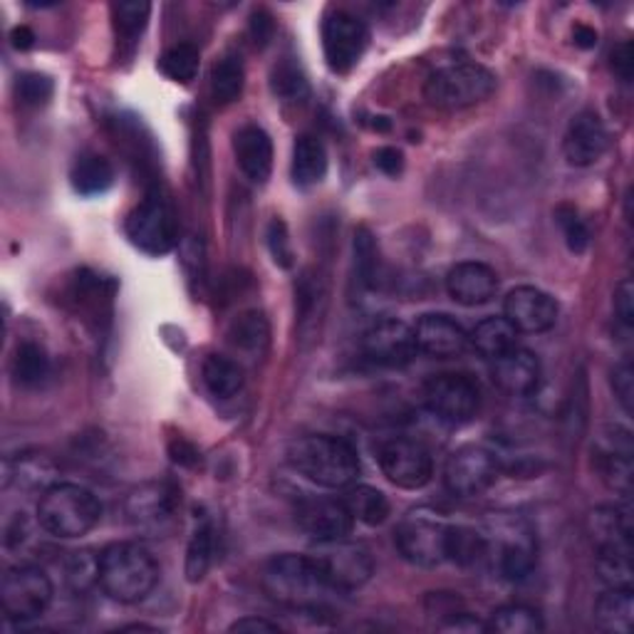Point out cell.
I'll return each mask as SVG.
<instances>
[{
  "instance_id": "cell-1",
  "label": "cell",
  "mask_w": 634,
  "mask_h": 634,
  "mask_svg": "<svg viewBox=\"0 0 634 634\" xmlns=\"http://www.w3.org/2000/svg\"><path fill=\"white\" fill-rule=\"evenodd\" d=\"M260 585L278 605L303 612H320L330 592H335L313 556H293V552L268 560Z\"/></svg>"
},
{
  "instance_id": "cell-2",
  "label": "cell",
  "mask_w": 634,
  "mask_h": 634,
  "mask_svg": "<svg viewBox=\"0 0 634 634\" xmlns=\"http://www.w3.org/2000/svg\"><path fill=\"white\" fill-rule=\"evenodd\" d=\"M159 582V562L139 542H112L99 552V588L122 605L152 595Z\"/></svg>"
},
{
  "instance_id": "cell-3",
  "label": "cell",
  "mask_w": 634,
  "mask_h": 634,
  "mask_svg": "<svg viewBox=\"0 0 634 634\" xmlns=\"http://www.w3.org/2000/svg\"><path fill=\"white\" fill-rule=\"evenodd\" d=\"M288 464L322 488H347L359 476V456L350 441L310 434L290 444Z\"/></svg>"
},
{
  "instance_id": "cell-4",
  "label": "cell",
  "mask_w": 634,
  "mask_h": 634,
  "mask_svg": "<svg viewBox=\"0 0 634 634\" xmlns=\"http://www.w3.org/2000/svg\"><path fill=\"white\" fill-rule=\"evenodd\" d=\"M103 520V503L77 483H53L37 503V523L45 533L63 540L83 538Z\"/></svg>"
},
{
  "instance_id": "cell-5",
  "label": "cell",
  "mask_w": 634,
  "mask_h": 634,
  "mask_svg": "<svg viewBox=\"0 0 634 634\" xmlns=\"http://www.w3.org/2000/svg\"><path fill=\"white\" fill-rule=\"evenodd\" d=\"M496 89V75L488 67L476 63H456L439 67L431 73L425 85V97L431 107L444 112H459V109L486 103Z\"/></svg>"
},
{
  "instance_id": "cell-6",
  "label": "cell",
  "mask_w": 634,
  "mask_h": 634,
  "mask_svg": "<svg viewBox=\"0 0 634 634\" xmlns=\"http://www.w3.org/2000/svg\"><path fill=\"white\" fill-rule=\"evenodd\" d=\"M483 538H486V560H493L501 578L520 582L536 568L538 540L526 520L516 516L491 520Z\"/></svg>"
},
{
  "instance_id": "cell-7",
  "label": "cell",
  "mask_w": 634,
  "mask_h": 634,
  "mask_svg": "<svg viewBox=\"0 0 634 634\" xmlns=\"http://www.w3.org/2000/svg\"><path fill=\"white\" fill-rule=\"evenodd\" d=\"M449 523L431 508L409 511L397 526L395 540L401 558L417 568H437L447 560Z\"/></svg>"
},
{
  "instance_id": "cell-8",
  "label": "cell",
  "mask_w": 634,
  "mask_h": 634,
  "mask_svg": "<svg viewBox=\"0 0 634 634\" xmlns=\"http://www.w3.org/2000/svg\"><path fill=\"white\" fill-rule=\"evenodd\" d=\"M0 602H3L8 620H37L45 615L50 602H53V582H50L45 570L35 566H15L0 582Z\"/></svg>"
},
{
  "instance_id": "cell-9",
  "label": "cell",
  "mask_w": 634,
  "mask_h": 634,
  "mask_svg": "<svg viewBox=\"0 0 634 634\" xmlns=\"http://www.w3.org/2000/svg\"><path fill=\"white\" fill-rule=\"evenodd\" d=\"M127 236L149 256H166L179 240L176 214L166 198L149 194L132 214L127 216Z\"/></svg>"
},
{
  "instance_id": "cell-10",
  "label": "cell",
  "mask_w": 634,
  "mask_h": 634,
  "mask_svg": "<svg viewBox=\"0 0 634 634\" xmlns=\"http://www.w3.org/2000/svg\"><path fill=\"white\" fill-rule=\"evenodd\" d=\"M179 503L181 496L176 486L166 481H152L129 493L125 501V516L135 530L159 538L174 526Z\"/></svg>"
},
{
  "instance_id": "cell-11",
  "label": "cell",
  "mask_w": 634,
  "mask_h": 634,
  "mask_svg": "<svg viewBox=\"0 0 634 634\" xmlns=\"http://www.w3.org/2000/svg\"><path fill=\"white\" fill-rule=\"evenodd\" d=\"M313 558L335 592H355L362 585H367L372 572H375L372 552L362 542H350L347 538L318 542V552Z\"/></svg>"
},
{
  "instance_id": "cell-12",
  "label": "cell",
  "mask_w": 634,
  "mask_h": 634,
  "mask_svg": "<svg viewBox=\"0 0 634 634\" xmlns=\"http://www.w3.org/2000/svg\"><path fill=\"white\" fill-rule=\"evenodd\" d=\"M425 405L447 425H466L479 415L481 389L469 375H434L425 385Z\"/></svg>"
},
{
  "instance_id": "cell-13",
  "label": "cell",
  "mask_w": 634,
  "mask_h": 634,
  "mask_svg": "<svg viewBox=\"0 0 634 634\" xmlns=\"http://www.w3.org/2000/svg\"><path fill=\"white\" fill-rule=\"evenodd\" d=\"M498 459L483 447H461L444 466V486L456 498H476L498 479Z\"/></svg>"
},
{
  "instance_id": "cell-14",
  "label": "cell",
  "mask_w": 634,
  "mask_h": 634,
  "mask_svg": "<svg viewBox=\"0 0 634 634\" xmlns=\"http://www.w3.org/2000/svg\"><path fill=\"white\" fill-rule=\"evenodd\" d=\"M379 469L399 488H425L434 476L431 451L415 439H389L379 449Z\"/></svg>"
},
{
  "instance_id": "cell-15",
  "label": "cell",
  "mask_w": 634,
  "mask_h": 634,
  "mask_svg": "<svg viewBox=\"0 0 634 634\" xmlns=\"http://www.w3.org/2000/svg\"><path fill=\"white\" fill-rule=\"evenodd\" d=\"M369 45V30L347 10H332L322 23V50L330 69L347 73L359 63Z\"/></svg>"
},
{
  "instance_id": "cell-16",
  "label": "cell",
  "mask_w": 634,
  "mask_h": 634,
  "mask_svg": "<svg viewBox=\"0 0 634 634\" xmlns=\"http://www.w3.org/2000/svg\"><path fill=\"white\" fill-rule=\"evenodd\" d=\"M417 352L415 330L401 320H379L362 335V355L377 367H407Z\"/></svg>"
},
{
  "instance_id": "cell-17",
  "label": "cell",
  "mask_w": 634,
  "mask_h": 634,
  "mask_svg": "<svg viewBox=\"0 0 634 634\" xmlns=\"http://www.w3.org/2000/svg\"><path fill=\"white\" fill-rule=\"evenodd\" d=\"M595 461L600 479L620 496L632 493V434L622 427H605L595 441Z\"/></svg>"
},
{
  "instance_id": "cell-18",
  "label": "cell",
  "mask_w": 634,
  "mask_h": 634,
  "mask_svg": "<svg viewBox=\"0 0 634 634\" xmlns=\"http://www.w3.org/2000/svg\"><path fill=\"white\" fill-rule=\"evenodd\" d=\"M503 318H506L518 332L526 335H536V332H546L558 320V303L556 298L548 295L546 290L520 286L513 288L503 303Z\"/></svg>"
},
{
  "instance_id": "cell-19",
  "label": "cell",
  "mask_w": 634,
  "mask_h": 634,
  "mask_svg": "<svg viewBox=\"0 0 634 634\" xmlns=\"http://www.w3.org/2000/svg\"><path fill=\"white\" fill-rule=\"evenodd\" d=\"M295 518L305 536L315 542L345 540L355 528V518L345 501L337 498H308L298 506Z\"/></svg>"
},
{
  "instance_id": "cell-20",
  "label": "cell",
  "mask_w": 634,
  "mask_h": 634,
  "mask_svg": "<svg viewBox=\"0 0 634 634\" xmlns=\"http://www.w3.org/2000/svg\"><path fill=\"white\" fill-rule=\"evenodd\" d=\"M610 147V135L602 119L595 112H580L570 119L562 137V154L570 166L588 169L605 157Z\"/></svg>"
},
{
  "instance_id": "cell-21",
  "label": "cell",
  "mask_w": 634,
  "mask_h": 634,
  "mask_svg": "<svg viewBox=\"0 0 634 634\" xmlns=\"http://www.w3.org/2000/svg\"><path fill=\"white\" fill-rule=\"evenodd\" d=\"M447 293L464 308H479L491 303L498 293V273L486 264L466 260L449 270Z\"/></svg>"
},
{
  "instance_id": "cell-22",
  "label": "cell",
  "mask_w": 634,
  "mask_h": 634,
  "mask_svg": "<svg viewBox=\"0 0 634 634\" xmlns=\"http://www.w3.org/2000/svg\"><path fill=\"white\" fill-rule=\"evenodd\" d=\"M411 330H415L419 352H425V355L429 357H439V359L459 357L461 352L469 347L466 330L449 315H441V313L421 315L417 320V325Z\"/></svg>"
},
{
  "instance_id": "cell-23",
  "label": "cell",
  "mask_w": 634,
  "mask_h": 634,
  "mask_svg": "<svg viewBox=\"0 0 634 634\" xmlns=\"http://www.w3.org/2000/svg\"><path fill=\"white\" fill-rule=\"evenodd\" d=\"M491 377L511 397H528L540 385V362L530 350L513 347L493 359Z\"/></svg>"
},
{
  "instance_id": "cell-24",
  "label": "cell",
  "mask_w": 634,
  "mask_h": 634,
  "mask_svg": "<svg viewBox=\"0 0 634 634\" xmlns=\"http://www.w3.org/2000/svg\"><path fill=\"white\" fill-rule=\"evenodd\" d=\"M234 152L246 179L254 184H266L270 171H273V142H270L266 129L256 125L238 129L234 137Z\"/></svg>"
},
{
  "instance_id": "cell-25",
  "label": "cell",
  "mask_w": 634,
  "mask_h": 634,
  "mask_svg": "<svg viewBox=\"0 0 634 634\" xmlns=\"http://www.w3.org/2000/svg\"><path fill=\"white\" fill-rule=\"evenodd\" d=\"M588 533L595 548H632V516L627 508L600 506L590 513Z\"/></svg>"
},
{
  "instance_id": "cell-26",
  "label": "cell",
  "mask_w": 634,
  "mask_h": 634,
  "mask_svg": "<svg viewBox=\"0 0 634 634\" xmlns=\"http://www.w3.org/2000/svg\"><path fill=\"white\" fill-rule=\"evenodd\" d=\"M518 335L520 332L511 325V322L498 315V318H486L481 320L479 325L471 332L469 342L474 345L481 357L486 359H496L501 355H506L508 350L518 347Z\"/></svg>"
},
{
  "instance_id": "cell-27",
  "label": "cell",
  "mask_w": 634,
  "mask_h": 634,
  "mask_svg": "<svg viewBox=\"0 0 634 634\" xmlns=\"http://www.w3.org/2000/svg\"><path fill=\"white\" fill-rule=\"evenodd\" d=\"M595 620L605 632L630 634L634 627L632 588H610L595 602Z\"/></svg>"
},
{
  "instance_id": "cell-28",
  "label": "cell",
  "mask_w": 634,
  "mask_h": 634,
  "mask_svg": "<svg viewBox=\"0 0 634 634\" xmlns=\"http://www.w3.org/2000/svg\"><path fill=\"white\" fill-rule=\"evenodd\" d=\"M327 174V152L320 139L303 135L293 147V181L300 189L320 184Z\"/></svg>"
},
{
  "instance_id": "cell-29",
  "label": "cell",
  "mask_w": 634,
  "mask_h": 634,
  "mask_svg": "<svg viewBox=\"0 0 634 634\" xmlns=\"http://www.w3.org/2000/svg\"><path fill=\"white\" fill-rule=\"evenodd\" d=\"M201 379L216 399H230L244 389V369L226 355H208L201 365Z\"/></svg>"
},
{
  "instance_id": "cell-30",
  "label": "cell",
  "mask_w": 634,
  "mask_h": 634,
  "mask_svg": "<svg viewBox=\"0 0 634 634\" xmlns=\"http://www.w3.org/2000/svg\"><path fill=\"white\" fill-rule=\"evenodd\" d=\"M226 337L236 352H244V355H260V352L268 347L270 340L268 320L264 313H258V310H246V313H240L234 322H230Z\"/></svg>"
},
{
  "instance_id": "cell-31",
  "label": "cell",
  "mask_w": 634,
  "mask_h": 634,
  "mask_svg": "<svg viewBox=\"0 0 634 634\" xmlns=\"http://www.w3.org/2000/svg\"><path fill=\"white\" fill-rule=\"evenodd\" d=\"M69 181L79 196H99L115 184V169L105 157L83 154L73 164Z\"/></svg>"
},
{
  "instance_id": "cell-32",
  "label": "cell",
  "mask_w": 634,
  "mask_h": 634,
  "mask_svg": "<svg viewBox=\"0 0 634 634\" xmlns=\"http://www.w3.org/2000/svg\"><path fill=\"white\" fill-rule=\"evenodd\" d=\"M6 466H8L6 481H15L18 486H23L28 491L37 488L47 491L55 483L53 479L57 474L53 459L47 454H23L18 461H13V464L8 461Z\"/></svg>"
},
{
  "instance_id": "cell-33",
  "label": "cell",
  "mask_w": 634,
  "mask_h": 634,
  "mask_svg": "<svg viewBox=\"0 0 634 634\" xmlns=\"http://www.w3.org/2000/svg\"><path fill=\"white\" fill-rule=\"evenodd\" d=\"M342 501L350 508L352 518L365 523V526H382L389 516V501L375 486H347Z\"/></svg>"
},
{
  "instance_id": "cell-34",
  "label": "cell",
  "mask_w": 634,
  "mask_h": 634,
  "mask_svg": "<svg viewBox=\"0 0 634 634\" xmlns=\"http://www.w3.org/2000/svg\"><path fill=\"white\" fill-rule=\"evenodd\" d=\"M447 560L464 568L486 560V538H483V530L469 526H449Z\"/></svg>"
},
{
  "instance_id": "cell-35",
  "label": "cell",
  "mask_w": 634,
  "mask_h": 634,
  "mask_svg": "<svg viewBox=\"0 0 634 634\" xmlns=\"http://www.w3.org/2000/svg\"><path fill=\"white\" fill-rule=\"evenodd\" d=\"M244 63H240L238 57H221L218 63L211 67V95H214L218 105L236 103L240 93H244Z\"/></svg>"
},
{
  "instance_id": "cell-36",
  "label": "cell",
  "mask_w": 634,
  "mask_h": 634,
  "mask_svg": "<svg viewBox=\"0 0 634 634\" xmlns=\"http://www.w3.org/2000/svg\"><path fill=\"white\" fill-rule=\"evenodd\" d=\"M486 625L488 632L498 634H540L546 630L538 610H533L528 605H516V602H513V605L498 608Z\"/></svg>"
},
{
  "instance_id": "cell-37",
  "label": "cell",
  "mask_w": 634,
  "mask_h": 634,
  "mask_svg": "<svg viewBox=\"0 0 634 634\" xmlns=\"http://www.w3.org/2000/svg\"><path fill=\"white\" fill-rule=\"evenodd\" d=\"M13 377L23 387H40L50 377V357L37 342H23L15 350Z\"/></svg>"
},
{
  "instance_id": "cell-38",
  "label": "cell",
  "mask_w": 634,
  "mask_h": 634,
  "mask_svg": "<svg viewBox=\"0 0 634 634\" xmlns=\"http://www.w3.org/2000/svg\"><path fill=\"white\" fill-rule=\"evenodd\" d=\"M214 562V526L208 520L201 523L194 530L186 548V578L189 582L204 580V576Z\"/></svg>"
},
{
  "instance_id": "cell-39",
  "label": "cell",
  "mask_w": 634,
  "mask_h": 634,
  "mask_svg": "<svg viewBox=\"0 0 634 634\" xmlns=\"http://www.w3.org/2000/svg\"><path fill=\"white\" fill-rule=\"evenodd\" d=\"M198 65H201L198 50L189 43L169 47L159 60V69L164 73V77H169L171 83H179V85H189L191 79H196Z\"/></svg>"
},
{
  "instance_id": "cell-40",
  "label": "cell",
  "mask_w": 634,
  "mask_h": 634,
  "mask_svg": "<svg viewBox=\"0 0 634 634\" xmlns=\"http://www.w3.org/2000/svg\"><path fill=\"white\" fill-rule=\"evenodd\" d=\"M595 566L608 588H632V548H600Z\"/></svg>"
},
{
  "instance_id": "cell-41",
  "label": "cell",
  "mask_w": 634,
  "mask_h": 634,
  "mask_svg": "<svg viewBox=\"0 0 634 634\" xmlns=\"http://www.w3.org/2000/svg\"><path fill=\"white\" fill-rule=\"evenodd\" d=\"M65 580L75 592L99 585V556H93L89 550L73 552L65 566Z\"/></svg>"
},
{
  "instance_id": "cell-42",
  "label": "cell",
  "mask_w": 634,
  "mask_h": 634,
  "mask_svg": "<svg viewBox=\"0 0 634 634\" xmlns=\"http://www.w3.org/2000/svg\"><path fill=\"white\" fill-rule=\"evenodd\" d=\"M273 93L276 97L283 99V103H305L308 95H310V87H308V79L305 75L300 73V69L293 63H283L276 67L273 73Z\"/></svg>"
},
{
  "instance_id": "cell-43",
  "label": "cell",
  "mask_w": 634,
  "mask_h": 634,
  "mask_svg": "<svg viewBox=\"0 0 634 634\" xmlns=\"http://www.w3.org/2000/svg\"><path fill=\"white\" fill-rule=\"evenodd\" d=\"M112 10L117 33L125 37L142 35V30L149 23V15H152V6L144 3V0H127V3H117Z\"/></svg>"
},
{
  "instance_id": "cell-44",
  "label": "cell",
  "mask_w": 634,
  "mask_h": 634,
  "mask_svg": "<svg viewBox=\"0 0 634 634\" xmlns=\"http://www.w3.org/2000/svg\"><path fill=\"white\" fill-rule=\"evenodd\" d=\"M53 93H55L53 79L45 75H23L18 79V97H20V103L28 107L47 105Z\"/></svg>"
},
{
  "instance_id": "cell-45",
  "label": "cell",
  "mask_w": 634,
  "mask_h": 634,
  "mask_svg": "<svg viewBox=\"0 0 634 634\" xmlns=\"http://www.w3.org/2000/svg\"><path fill=\"white\" fill-rule=\"evenodd\" d=\"M558 221L562 226V234H566L568 248L572 250V254H582V250H585L590 244V230L585 226V221H582L576 214V208H570V206H562L558 211Z\"/></svg>"
},
{
  "instance_id": "cell-46",
  "label": "cell",
  "mask_w": 634,
  "mask_h": 634,
  "mask_svg": "<svg viewBox=\"0 0 634 634\" xmlns=\"http://www.w3.org/2000/svg\"><path fill=\"white\" fill-rule=\"evenodd\" d=\"M355 256L362 280L372 286L375 283V270H377V246L365 228H359L355 236Z\"/></svg>"
},
{
  "instance_id": "cell-47",
  "label": "cell",
  "mask_w": 634,
  "mask_h": 634,
  "mask_svg": "<svg viewBox=\"0 0 634 634\" xmlns=\"http://www.w3.org/2000/svg\"><path fill=\"white\" fill-rule=\"evenodd\" d=\"M612 389H615V397L622 405V409L632 415L634 411V369L630 362H622L612 372Z\"/></svg>"
},
{
  "instance_id": "cell-48",
  "label": "cell",
  "mask_w": 634,
  "mask_h": 634,
  "mask_svg": "<svg viewBox=\"0 0 634 634\" xmlns=\"http://www.w3.org/2000/svg\"><path fill=\"white\" fill-rule=\"evenodd\" d=\"M615 315L625 327L634 325V286L632 280H622L615 288Z\"/></svg>"
},
{
  "instance_id": "cell-49",
  "label": "cell",
  "mask_w": 634,
  "mask_h": 634,
  "mask_svg": "<svg viewBox=\"0 0 634 634\" xmlns=\"http://www.w3.org/2000/svg\"><path fill=\"white\" fill-rule=\"evenodd\" d=\"M270 248H273L276 264H280L283 268H288L290 264H293V260H290V258H293V250H290L283 221H273V224H270Z\"/></svg>"
},
{
  "instance_id": "cell-50",
  "label": "cell",
  "mask_w": 634,
  "mask_h": 634,
  "mask_svg": "<svg viewBox=\"0 0 634 634\" xmlns=\"http://www.w3.org/2000/svg\"><path fill=\"white\" fill-rule=\"evenodd\" d=\"M375 164L379 171H385L387 176H397L405 169V157L395 147H382L375 152Z\"/></svg>"
},
{
  "instance_id": "cell-51",
  "label": "cell",
  "mask_w": 634,
  "mask_h": 634,
  "mask_svg": "<svg viewBox=\"0 0 634 634\" xmlns=\"http://www.w3.org/2000/svg\"><path fill=\"white\" fill-rule=\"evenodd\" d=\"M612 69L625 79V83H630L632 79V73H634V53H632V45L630 43H620L615 50H612Z\"/></svg>"
},
{
  "instance_id": "cell-52",
  "label": "cell",
  "mask_w": 634,
  "mask_h": 634,
  "mask_svg": "<svg viewBox=\"0 0 634 634\" xmlns=\"http://www.w3.org/2000/svg\"><path fill=\"white\" fill-rule=\"evenodd\" d=\"M250 33H254L256 45H268L270 37H273V20H270L268 13H256L254 20H250Z\"/></svg>"
},
{
  "instance_id": "cell-53",
  "label": "cell",
  "mask_w": 634,
  "mask_h": 634,
  "mask_svg": "<svg viewBox=\"0 0 634 634\" xmlns=\"http://www.w3.org/2000/svg\"><path fill=\"white\" fill-rule=\"evenodd\" d=\"M230 632H244V634H256V632H268V634H276L280 632V627L276 622H268V620H260V617H244L230 625Z\"/></svg>"
},
{
  "instance_id": "cell-54",
  "label": "cell",
  "mask_w": 634,
  "mask_h": 634,
  "mask_svg": "<svg viewBox=\"0 0 634 634\" xmlns=\"http://www.w3.org/2000/svg\"><path fill=\"white\" fill-rule=\"evenodd\" d=\"M444 630H449V632H488V625H486V622L471 617L464 612V615L451 617L444 625Z\"/></svg>"
},
{
  "instance_id": "cell-55",
  "label": "cell",
  "mask_w": 634,
  "mask_h": 634,
  "mask_svg": "<svg viewBox=\"0 0 634 634\" xmlns=\"http://www.w3.org/2000/svg\"><path fill=\"white\" fill-rule=\"evenodd\" d=\"M572 40H576V45L582 50H592L598 45V30L590 28V25H576L572 30Z\"/></svg>"
},
{
  "instance_id": "cell-56",
  "label": "cell",
  "mask_w": 634,
  "mask_h": 634,
  "mask_svg": "<svg viewBox=\"0 0 634 634\" xmlns=\"http://www.w3.org/2000/svg\"><path fill=\"white\" fill-rule=\"evenodd\" d=\"M13 45L18 50H30L35 45V35H33V30L25 28V25H20L13 30Z\"/></svg>"
}]
</instances>
